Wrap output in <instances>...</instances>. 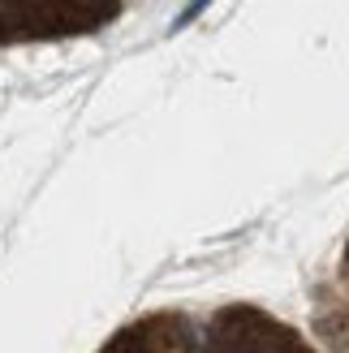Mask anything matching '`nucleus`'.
<instances>
[{
	"label": "nucleus",
	"instance_id": "nucleus-1",
	"mask_svg": "<svg viewBox=\"0 0 349 353\" xmlns=\"http://www.w3.org/2000/svg\"><path fill=\"white\" fill-rule=\"evenodd\" d=\"M99 353H315V345L259 306H220L207 314H143L108 336Z\"/></svg>",
	"mask_w": 349,
	"mask_h": 353
},
{
	"label": "nucleus",
	"instance_id": "nucleus-2",
	"mask_svg": "<svg viewBox=\"0 0 349 353\" xmlns=\"http://www.w3.org/2000/svg\"><path fill=\"white\" fill-rule=\"evenodd\" d=\"M130 5L134 0H0V48L99 34Z\"/></svg>",
	"mask_w": 349,
	"mask_h": 353
},
{
	"label": "nucleus",
	"instance_id": "nucleus-3",
	"mask_svg": "<svg viewBox=\"0 0 349 353\" xmlns=\"http://www.w3.org/2000/svg\"><path fill=\"white\" fill-rule=\"evenodd\" d=\"M341 310H345V327H349V245L341 259Z\"/></svg>",
	"mask_w": 349,
	"mask_h": 353
}]
</instances>
